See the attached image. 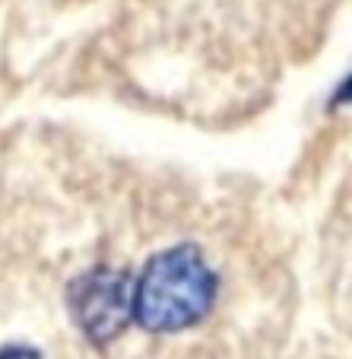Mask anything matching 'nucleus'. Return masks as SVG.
Wrapping results in <instances>:
<instances>
[{"label": "nucleus", "instance_id": "1", "mask_svg": "<svg viewBox=\"0 0 352 359\" xmlns=\"http://www.w3.org/2000/svg\"><path fill=\"white\" fill-rule=\"evenodd\" d=\"M219 280L197 245H171L149 258L130 290V318L153 334L188 331L210 315Z\"/></svg>", "mask_w": 352, "mask_h": 359}, {"label": "nucleus", "instance_id": "2", "mask_svg": "<svg viewBox=\"0 0 352 359\" xmlns=\"http://www.w3.org/2000/svg\"><path fill=\"white\" fill-rule=\"evenodd\" d=\"M130 277L111 267H92L70 286V312L92 344H111L130 325Z\"/></svg>", "mask_w": 352, "mask_h": 359}, {"label": "nucleus", "instance_id": "3", "mask_svg": "<svg viewBox=\"0 0 352 359\" xmlns=\"http://www.w3.org/2000/svg\"><path fill=\"white\" fill-rule=\"evenodd\" d=\"M0 359H41L32 346H3L0 350Z\"/></svg>", "mask_w": 352, "mask_h": 359}]
</instances>
